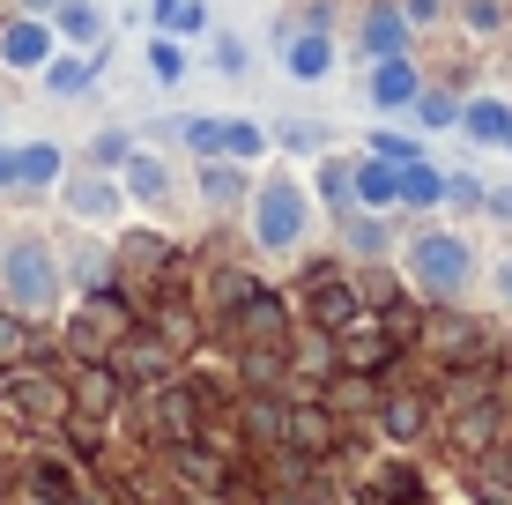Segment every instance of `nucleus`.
I'll use <instances>...</instances> for the list:
<instances>
[{
	"instance_id": "9d476101",
	"label": "nucleus",
	"mask_w": 512,
	"mask_h": 505,
	"mask_svg": "<svg viewBox=\"0 0 512 505\" xmlns=\"http://www.w3.org/2000/svg\"><path fill=\"white\" fill-rule=\"evenodd\" d=\"M394 186H401L394 164H372V171H364V201H372V208H394Z\"/></svg>"
},
{
	"instance_id": "9b49d317",
	"label": "nucleus",
	"mask_w": 512,
	"mask_h": 505,
	"mask_svg": "<svg viewBox=\"0 0 512 505\" xmlns=\"http://www.w3.org/2000/svg\"><path fill=\"white\" fill-rule=\"evenodd\" d=\"M60 30L90 45V38H97V8H90V0H67V8H60Z\"/></svg>"
},
{
	"instance_id": "dca6fc26",
	"label": "nucleus",
	"mask_w": 512,
	"mask_h": 505,
	"mask_svg": "<svg viewBox=\"0 0 512 505\" xmlns=\"http://www.w3.org/2000/svg\"><path fill=\"white\" fill-rule=\"evenodd\" d=\"M97 164H127V134H97Z\"/></svg>"
},
{
	"instance_id": "39448f33",
	"label": "nucleus",
	"mask_w": 512,
	"mask_h": 505,
	"mask_svg": "<svg viewBox=\"0 0 512 505\" xmlns=\"http://www.w3.org/2000/svg\"><path fill=\"white\" fill-rule=\"evenodd\" d=\"M45 52H52L45 23H8V30H0V60H8V67H45Z\"/></svg>"
},
{
	"instance_id": "f03ea898",
	"label": "nucleus",
	"mask_w": 512,
	"mask_h": 505,
	"mask_svg": "<svg viewBox=\"0 0 512 505\" xmlns=\"http://www.w3.org/2000/svg\"><path fill=\"white\" fill-rule=\"evenodd\" d=\"M186 134H193V149H201V156H260V149H268L253 119H193Z\"/></svg>"
},
{
	"instance_id": "4468645a",
	"label": "nucleus",
	"mask_w": 512,
	"mask_h": 505,
	"mask_svg": "<svg viewBox=\"0 0 512 505\" xmlns=\"http://www.w3.org/2000/svg\"><path fill=\"white\" fill-rule=\"evenodd\" d=\"M127 186H134V194H149V201H156V194H164V171H156L149 156H134V164H127Z\"/></svg>"
},
{
	"instance_id": "6ab92c4d",
	"label": "nucleus",
	"mask_w": 512,
	"mask_h": 505,
	"mask_svg": "<svg viewBox=\"0 0 512 505\" xmlns=\"http://www.w3.org/2000/svg\"><path fill=\"white\" fill-rule=\"evenodd\" d=\"M505 142H512V119H505Z\"/></svg>"
},
{
	"instance_id": "f3484780",
	"label": "nucleus",
	"mask_w": 512,
	"mask_h": 505,
	"mask_svg": "<svg viewBox=\"0 0 512 505\" xmlns=\"http://www.w3.org/2000/svg\"><path fill=\"white\" fill-rule=\"evenodd\" d=\"M149 67H156L164 82H179V52H171V45H149Z\"/></svg>"
},
{
	"instance_id": "6e6552de",
	"label": "nucleus",
	"mask_w": 512,
	"mask_h": 505,
	"mask_svg": "<svg viewBox=\"0 0 512 505\" xmlns=\"http://www.w3.org/2000/svg\"><path fill=\"white\" fill-rule=\"evenodd\" d=\"M394 201H401V208H431V201H438V179H431L423 164H409V171H401V186H394Z\"/></svg>"
},
{
	"instance_id": "0eeeda50",
	"label": "nucleus",
	"mask_w": 512,
	"mask_h": 505,
	"mask_svg": "<svg viewBox=\"0 0 512 505\" xmlns=\"http://www.w3.org/2000/svg\"><path fill=\"white\" fill-rule=\"evenodd\" d=\"M67 201H75L82 216H112V208H119V194H112V179H75V186H67Z\"/></svg>"
},
{
	"instance_id": "7ed1b4c3",
	"label": "nucleus",
	"mask_w": 512,
	"mask_h": 505,
	"mask_svg": "<svg viewBox=\"0 0 512 505\" xmlns=\"http://www.w3.org/2000/svg\"><path fill=\"white\" fill-rule=\"evenodd\" d=\"M305 231V194L297 186H268L260 194V246H297Z\"/></svg>"
},
{
	"instance_id": "f257e3e1",
	"label": "nucleus",
	"mask_w": 512,
	"mask_h": 505,
	"mask_svg": "<svg viewBox=\"0 0 512 505\" xmlns=\"http://www.w3.org/2000/svg\"><path fill=\"white\" fill-rule=\"evenodd\" d=\"M409 260H416V275L431 290H461L468 283V246H461V238H416Z\"/></svg>"
},
{
	"instance_id": "423d86ee",
	"label": "nucleus",
	"mask_w": 512,
	"mask_h": 505,
	"mask_svg": "<svg viewBox=\"0 0 512 505\" xmlns=\"http://www.w3.org/2000/svg\"><path fill=\"white\" fill-rule=\"evenodd\" d=\"M372 97H379V104H409V97H416V67H409V60H386L379 82H372Z\"/></svg>"
},
{
	"instance_id": "f8f14e48",
	"label": "nucleus",
	"mask_w": 512,
	"mask_h": 505,
	"mask_svg": "<svg viewBox=\"0 0 512 505\" xmlns=\"http://www.w3.org/2000/svg\"><path fill=\"white\" fill-rule=\"evenodd\" d=\"M505 104H475V112H468V134H483V142H498V134H505Z\"/></svg>"
},
{
	"instance_id": "1a4fd4ad",
	"label": "nucleus",
	"mask_w": 512,
	"mask_h": 505,
	"mask_svg": "<svg viewBox=\"0 0 512 505\" xmlns=\"http://www.w3.org/2000/svg\"><path fill=\"white\" fill-rule=\"evenodd\" d=\"M15 179H30V186L60 179V149H23V156H15Z\"/></svg>"
},
{
	"instance_id": "2eb2a0df",
	"label": "nucleus",
	"mask_w": 512,
	"mask_h": 505,
	"mask_svg": "<svg viewBox=\"0 0 512 505\" xmlns=\"http://www.w3.org/2000/svg\"><path fill=\"white\" fill-rule=\"evenodd\" d=\"M45 82H52V90H60V97H75L82 82H90V67H82V60H60V67H52Z\"/></svg>"
},
{
	"instance_id": "20e7f679",
	"label": "nucleus",
	"mask_w": 512,
	"mask_h": 505,
	"mask_svg": "<svg viewBox=\"0 0 512 505\" xmlns=\"http://www.w3.org/2000/svg\"><path fill=\"white\" fill-rule=\"evenodd\" d=\"M8 298L30 305V312L52 298V260H45L38 246H15V253H8Z\"/></svg>"
},
{
	"instance_id": "a211bd4d",
	"label": "nucleus",
	"mask_w": 512,
	"mask_h": 505,
	"mask_svg": "<svg viewBox=\"0 0 512 505\" xmlns=\"http://www.w3.org/2000/svg\"><path fill=\"white\" fill-rule=\"evenodd\" d=\"M498 283H505V298H512V260H505V275H498Z\"/></svg>"
},
{
	"instance_id": "ddd939ff",
	"label": "nucleus",
	"mask_w": 512,
	"mask_h": 505,
	"mask_svg": "<svg viewBox=\"0 0 512 505\" xmlns=\"http://www.w3.org/2000/svg\"><path fill=\"white\" fill-rule=\"evenodd\" d=\"M290 67H297V75H320V67H327V38H297L290 45Z\"/></svg>"
}]
</instances>
